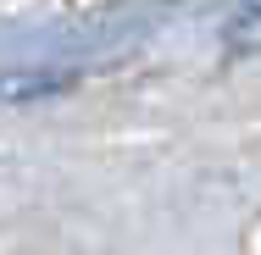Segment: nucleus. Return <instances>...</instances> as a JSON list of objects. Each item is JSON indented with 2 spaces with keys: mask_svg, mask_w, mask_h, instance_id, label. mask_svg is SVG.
<instances>
[{
  "mask_svg": "<svg viewBox=\"0 0 261 255\" xmlns=\"http://www.w3.org/2000/svg\"><path fill=\"white\" fill-rule=\"evenodd\" d=\"M78 83V72H0V105H28V100H50V95H67Z\"/></svg>",
  "mask_w": 261,
  "mask_h": 255,
  "instance_id": "f257e3e1",
  "label": "nucleus"
},
{
  "mask_svg": "<svg viewBox=\"0 0 261 255\" xmlns=\"http://www.w3.org/2000/svg\"><path fill=\"white\" fill-rule=\"evenodd\" d=\"M222 50L228 55H261V0H239L233 17L222 22Z\"/></svg>",
  "mask_w": 261,
  "mask_h": 255,
  "instance_id": "f03ea898",
  "label": "nucleus"
}]
</instances>
